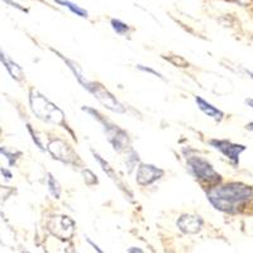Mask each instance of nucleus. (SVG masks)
Masks as SVG:
<instances>
[{
	"instance_id": "1",
	"label": "nucleus",
	"mask_w": 253,
	"mask_h": 253,
	"mask_svg": "<svg viewBox=\"0 0 253 253\" xmlns=\"http://www.w3.org/2000/svg\"><path fill=\"white\" fill-rule=\"evenodd\" d=\"M208 200L215 209L224 213H237L253 198V189L241 182L211 187L207 194Z\"/></svg>"
},
{
	"instance_id": "2",
	"label": "nucleus",
	"mask_w": 253,
	"mask_h": 253,
	"mask_svg": "<svg viewBox=\"0 0 253 253\" xmlns=\"http://www.w3.org/2000/svg\"><path fill=\"white\" fill-rule=\"evenodd\" d=\"M187 166L190 172L193 173L199 181L208 182L209 185H214L220 181V175L215 172L213 166L202 157H189L187 158Z\"/></svg>"
},
{
	"instance_id": "3",
	"label": "nucleus",
	"mask_w": 253,
	"mask_h": 253,
	"mask_svg": "<svg viewBox=\"0 0 253 253\" xmlns=\"http://www.w3.org/2000/svg\"><path fill=\"white\" fill-rule=\"evenodd\" d=\"M31 105L33 112L38 115V118L58 123V121L53 115H55V113H61V110L56 105L49 103L44 96L40 95L38 92H36V94L31 92Z\"/></svg>"
},
{
	"instance_id": "4",
	"label": "nucleus",
	"mask_w": 253,
	"mask_h": 253,
	"mask_svg": "<svg viewBox=\"0 0 253 253\" xmlns=\"http://www.w3.org/2000/svg\"><path fill=\"white\" fill-rule=\"evenodd\" d=\"M215 150L220 151L223 155L227 158H229V161L234 165L238 166L239 164V156L243 151H246V146L243 144H236L232 143L230 141H225V139H211L209 142Z\"/></svg>"
},
{
	"instance_id": "5",
	"label": "nucleus",
	"mask_w": 253,
	"mask_h": 253,
	"mask_svg": "<svg viewBox=\"0 0 253 253\" xmlns=\"http://www.w3.org/2000/svg\"><path fill=\"white\" fill-rule=\"evenodd\" d=\"M164 176V171L157 169L153 165L141 164L137 170V182L139 185H151L155 181L160 180Z\"/></svg>"
},
{
	"instance_id": "6",
	"label": "nucleus",
	"mask_w": 253,
	"mask_h": 253,
	"mask_svg": "<svg viewBox=\"0 0 253 253\" xmlns=\"http://www.w3.org/2000/svg\"><path fill=\"white\" fill-rule=\"evenodd\" d=\"M177 227L186 234H195L200 232L203 227V219L200 216L184 214L177 220Z\"/></svg>"
},
{
	"instance_id": "7",
	"label": "nucleus",
	"mask_w": 253,
	"mask_h": 253,
	"mask_svg": "<svg viewBox=\"0 0 253 253\" xmlns=\"http://www.w3.org/2000/svg\"><path fill=\"white\" fill-rule=\"evenodd\" d=\"M195 101L196 104H198L199 109L202 110L204 114H207L208 117H210V118L220 122L221 119H223V117H224V113L221 112V110H219L218 108L214 107V105H211L210 103H208V101L204 100L203 98H200V96H195Z\"/></svg>"
},
{
	"instance_id": "8",
	"label": "nucleus",
	"mask_w": 253,
	"mask_h": 253,
	"mask_svg": "<svg viewBox=\"0 0 253 253\" xmlns=\"http://www.w3.org/2000/svg\"><path fill=\"white\" fill-rule=\"evenodd\" d=\"M1 61H3V63L5 65V69L8 70V72L12 75L13 79H15V80L22 79V70H20V67L18 66L17 63L13 62L12 60H9L4 53H1Z\"/></svg>"
},
{
	"instance_id": "9",
	"label": "nucleus",
	"mask_w": 253,
	"mask_h": 253,
	"mask_svg": "<svg viewBox=\"0 0 253 253\" xmlns=\"http://www.w3.org/2000/svg\"><path fill=\"white\" fill-rule=\"evenodd\" d=\"M56 3L61 4V5L63 6H67L72 13H75V14L79 15V17L87 18V12L85 10V9L80 8V6L75 5V4H72L71 1H69V0H56Z\"/></svg>"
},
{
	"instance_id": "10",
	"label": "nucleus",
	"mask_w": 253,
	"mask_h": 253,
	"mask_svg": "<svg viewBox=\"0 0 253 253\" xmlns=\"http://www.w3.org/2000/svg\"><path fill=\"white\" fill-rule=\"evenodd\" d=\"M47 185H48L49 191H51L52 195L55 196L56 199L60 198L61 187H60V185H58V182L56 181V178L53 177V176H52L51 173H48V180H47Z\"/></svg>"
},
{
	"instance_id": "11",
	"label": "nucleus",
	"mask_w": 253,
	"mask_h": 253,
	"mask_svg": "<svg viewBox=\"0 0 253 253\" xmlns=\"http://www.w3.org/2000/svg\"><path fill=\"white\" fill-rule=\"evenodd\" d=\"M112 27H113V29H114V31L118 33V35H126V32L129 31V27L118 19L112 20Z\"/></svg>"
},
{
	"instance_id": "12",
	"label": "nucleus",
	"mask_w": 253,
	"mask_h": 253,
	"mask_svg": "<svg viewBox=\"0 0 253 253\" xmlns=\"http://www.w3.org/2000/svg\"><path fill=\"white\" fill-rule=\"evenodd\" d=\"M48 148H51V150H57V151L60 150V147H57V143H56V141L52 142V143L48 146ZM67 151H70V147L67 146V144H63L62 152H67ZM52 155L55 156V158H57V160H61V161H63V156L61 155V153L56 152V153H52Z\"/></svg>"
},
{
	"instance_id": "13",
	"label": "nucleus",
	"mask_w": 253,
	"mask_h": 253,
	"mask_svg": "<svg viewBox=\"0 0 253 253\" xmlns=\"http://www.w3.org/2000/svg\"><path fill=\"white\" fill-rule=\"evenodd\" d=\"M1 153H3V155H5V157L8 158L9 165H10V166L15 164V160H17V157H14L15 153H10V152H9V151L4 150V147H1Z\"/></svg>"
},
{
	"instance_id": "14",
	"label": "nucleus",
	"mask_w": 253,
	"mask_h": 253,
	"mask_svg": "<svg viewBox=\"0 0 253 253\" xmlns=\"http://www.w3.org/2000/svg\"><path fill=\"white\" fill-rule=\"evenodd\" d=\"M28 130H29V133H31V134H32V138H33V141H35V143H37L38 148H40L41 151H44L43 146H42V143H41V142L38 141L37 135L35 134V132H33V129H32V126H28Z\"/></svg>"
},
{
	"instance_id": "15",
	"label": "nucleus",
	"mask_w": 253,
	"mask_h": 253,
	"mask_svg": "<svg viewBox=\"0 0 253 253\" xmlns=\"http://www.w3.org/2000/svg\"><path fill=\"white\" fill-rule=\"evenodd\" d=\"M137 69H139V70H141V71L150 72V74H152V75H155V76H157V78H161L162 79L161 74H158L157 71H155V70L150 69V67H144V66H142V65H138V66H137Z\"/></svg>"
},
{
	"instance_id": "16",
	"label": "nucleus",
	"mask_w": 253,
	"mask_h": 253,
	"mask_svg": "<svg viewBox=\"0 0 253 253\" xmlns=\"http://www.w3.org/2000/svg\"><path fill=\"white\" fill-rule=\"evenodd\" d=\"M86 241H87V243H89V245H90V246H91V247H92V248H94V250H95V251H96V252H98V253H104V252H103V251H101V250H100V247H99V246H96V245H95V243H94V242H92V241H91V239L86 238Z\"/></svg>"
},
{
	"instance_id": "17",
	"label": "nucleus",
	"mask_w": 253,
	"mask_h": 253,
	"mask_svg": "<svg viewBox=\"0 0 253 253\" xmlns=\"http://www.w3.org/2000/svg\"><path fill=\"white\" fill-rule=\"evenodd\" d=\"M4 1H5V3H9V4H10V5H12V6H15V8L20 9V10H23V12H28V10H27V9L22 8V6H20V5H19V4L14 3V1H10V0H4Z\"/></svg>"
},
{
	"instance_id": "18",
	"label": "nucleus",
	"mask_w": 253,
	"mask_h": 253,
	"mask_svg": "<svg viewBox=\"0 0 253 253\" xmlns=\"http://www.w3.org/2000/svg\"><path fill=\"white\" fill-rule=\"evenodd\" d=\"M128 253H144L141 248H137V247H130L128 250Z\"/></svg>"
},
{
	"instance_id": "19",
	"label": "nucleus",
	"mask_w": 253,
	"mask_h": 253,
	"mask_svg": "<svg viewBox=\"0 0 253 253\" xmlns=\"http://www.w3.org/2000/svg\"><path fill=\"white\" fill-rule=\"evenodd\" d=\"M1 173H3L4 176H8V178H12V172H9L8 170H5V169H1Z\"/></svg>"
},
{
	"instance_id": "20",
	"label": "nucleus",
	"mask_w": 253,
	"mask_h": 253,
	"mask_svg": "<svg viewBox=\"0 0 253 253\" xmlns=\"http://www.w3.org/2000/svg\"><path fill=\"white\" fill-rule=\"evenodd\" d=\"M246 103H247L248 107H251L253 109V99H247V100H246Z\"/></svg>"
},
{
	"instance_id": "21",
	"label": "nucleus",
	"mask_w": 253,
	"mask_h": 253,
	"mask_svg": "<svg viewBox=\"0 0 253 253\" xmlns=\"http://www.w3.org/2000/svg\"><path fill=\"white\" fill-rule=\"evenodd\" d=\"M247 129H250V130H253V123H250L247 126Z\"/></svg>"
},
{
	"instance_id": "22",
	"label": "nucleus",
	"mask_w": 253,
	"mask_h": 253,
	"mask_svg": "<svg viewBox=\"0 0 253 253\" xmlns=\"http://www.w3.org/2000/svg\"><path fill=\"white\" fill-rule=\"evenodd\" d=\"M22 253H29V252H22Z\"/></svg>"
}]
</instances>
